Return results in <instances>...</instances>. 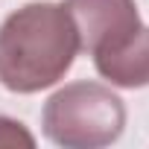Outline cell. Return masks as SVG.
<instances>
[{"label": "cell", "mask_w": 149, "mask_h": 149, "mask_svg": "<svg viewBox=\"0 0 149 149\" xmlns=\"http://www.w3.org/2000/svg\"><path fill=\"white\" fill-rule=\"evenodd\" d=\"M79 35L64 3H26L0 24V85L38 94L73 67Z\"/></svg>", "instance_id": "obj_1"}, {"label": "cell", "mask_w": 149, "mask_h": 149, "mask_svg": "<svg viewBox=\"0 0 149 149\" xmlns=\"http://www.w3.org/2000/svg\"><path fill=\"white\" fill-rule=\"evenodd\" d=\"M79 35V50L100 56L126 44L143 24L134 0H64Z\"/></svg>", "instance_id": "obj_3"}, {"label": "cell", "mask_w": 149, "mask_h": 149, "mask_svg": "<svg viewBox=\"0 0 149 149\" xmlns=\"http://www.w3.org/2000/svg\"><path fill=\"white\" fill-rule=\"evenodd\" d=\"M97 73L117 88H146L149 85V26H140L117 50L94 56Z\"/></svg>", "instance_id": "obj_4"}, {"label": "cell", "mask_w": 149, "mask_h": 149, "mask_svg": "<svg viewBox=\"0 0 149 149\" xmlns=\"http://www.w3.org/2000/svg\"><path fill=\"white\" fill-rule=\"evenodd\" d=\"M0 146H35V137L24 129V123L0 117Z\"/></svg>", "instance_id": "obj_5"}, {"label": "cell", "mask_w": 149, "mask_h": 149, "mask_svg": "<svg viewBox=\"0 0 149 149\" xmlns=\"http://www.w3.org/2000/svg\"><path fill=\"white\" fill-rule=\"evenodd\" d=\"M41 126L56 146L102 149L123 134L126 105L108 85L70 82L44 102Z\"/></svg>", "instance_id": "obj_2"}]
</instances>
